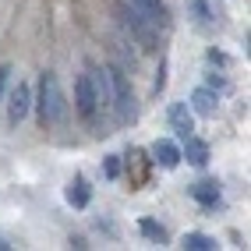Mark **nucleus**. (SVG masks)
Here are the masks:
<instances>
[{
    "mask_svg": "<svg viewBox=\"0 0 251 251\" xmlns=\"http://www.w3.org/2000/svg\"><path fill=\"white\" fill-rule=\"evenodd\" d=\"M36 110H39V124L43 127H57L64 124V92H60V81L53 71H43L39 75V96H36Z\"/></svg>",
    "mask_w": 251,
    "mask_h": 251,
    "instance_id": "1",
    "label": "nucleus"
},
{
    "mask_svg": "<svg viewBox=\"0 0 251 251\" xmlns=\"http://www.w3.org/2000/svg\"><path fill=\"white\" fill-rule=\"evenodd\" d=\"M117 18H121V25L142 43V50H156V43H159V28L149 25L131 4H117Z\"/></svg>",
    "mask_w": 251,
    "mask_h": 251,
    "instance_id": "2",
    "label": "nucleus"
},
{
    "mask_svg": "<svg viewBox=\"0 0 251 251\" xmlns=\"http://www.w3.org/2000/svg\"><path fill=\"white\" fill-rule=\"evenodd\" d=\"M110 81H113V106H117V117H121V124H131L138 117V99H135V92H131V85H127V75L121 71V68H110Z\"/></svg>",
    "mask_w": 251,
    "mask_h": 251,
    "instance_id": "3",
    "label": "nucleus"
},
{
    "mask_svg": "<svg viewBox=\"0 0 251 251\" xmlns=\"http://www.w3.org/2000/svg\"><path fill=\"white\" fill-rule=\"evenodd\" d=\"M0 103L7 106V124L18 127L28 117V110H32V89H28V81H14V85H7V92H4Z\"/></svg>",
    "mask_w": 251,
    "mask_h": 251,
    "instance_id": "4",
    "label": "nucleus"
},
{
    "mask_svg": "<svg viewBox=\"0 0 251 251\" xmlns=\"http://www.w3.org/2000/svg\"><path fill=\"white\" fill-rule=\"evenodd\" d=\"M75 106H78V113L85 117V121H92V117H96V110H99V106H96L92 81H89V71L75 78Z\"/></svg>",
    "mask_w": 251,
    "mask_h": 251,
    "instance_id": "5",
    "label": "nucleus"
},
{
    "mask_svg": "<svg viewBox=\"0 0 251 251\" xmlns=\"http://www.w3.org/2000/svg\"><path fill=\"white\" fill-rule=\"evenodd\" d=\"M127 4L135 7L149 25H156V28H166V25H170V11H166L163 0H127Z\"/></svg>",
    "mask_w": 251,
    "mask_h": 251,
    "instance_id": "6",
    "label": "nucleus"
},
{
    "mask_svg": "<svg viewBox=\"0 0 251 251\" xmlns=\"http://www.w3.org/2000/svg\"><path fill=\"white\" fill-rule=\"evenodd\" d=\"M89 81H92V92H96V106H113V81H110V68H89Z\"/></svg>",
    "mask_w": 251,
    "mask_h": 251,
    "instance_id": "7",
    "label": "nucleus"
},
{
    "mask_svg": "<svg viewBox=\"0 0 251 251\" xmlns=\"http://www.w3.org/2000/svg\"><path fill=\"white\" fill-rule=\"evenodd\" d=\"M152 163H159L163 170H177L180 166V145L174 138H156L152 142Z\"/></svg>",
    "mask_w": 251,
    "mask_h": 251,
    "instance_id": "8",
    "label": "nucleus"
},
{
    "mask_svg": "<svg viewBox=\"0 0 251 251\" xmlns=\"http://www.w3.org/2000/svg\"><path fill=\"white\" fill-rule=\"evenodd\" d=\"M166 121H170V127L177 131V138H180V142L195 131V113H191L188 103H174L170 110H166Z\"/></svg>",
    "mask_w": 251,
    "mask_h": 251,
    "instance_id": "9",
    "label": "nucleus"
},
{
    "mask_svg": "<svg viewBox=\"0 0 251 251\" xmlns=\"http://www.w3.org/2000/svg\"><path fill=\"white\" fill-rule=\"evenodd\" d=\"M188 106H191V113H198V117H216L220 96H216L212 89L202 85V89H195V92H191V103H188Z\"/></svg>",
    "mask_w": 251,
    "mask_h": 251,
    "instance_id": "10",
    "label": "nucleus"
},
{
    "mask_svg": "<svg viewBox=\"0 0 251 251\" xmlns=\"http://www.w3.org/2000/svg\"><path fill=\"white\" fill-rule=\"evenodd\" d=\"M188 195H191V198H195V202L202 205V209H220V205H223V202H220V188H216L212 180L191 184V188H188Z\"/></svg>",
    "mask_w": 251,
    "mask_h": 251,
    "instance_id": "11",
    "label": "nucleus"
},
{
    "mask_svg": "<svg viewBox=\"0 0 251 251\" xmlns=\"http://www.w3.org/2000/svg\"><path fill=\"white\" fill-rule=\"evenodd\" d=\"M64 195H68V205L71 209H85L92 202V188H89V180L81 174H75V180L68 184V191H64Z\"/></svg>",
    "mask_w": 251,
    "mask_h": 251,
    "instance_id": "12",
    "label": "nucleus"
},
{
    "mask_svg": "<svg viewBox=\"0 0 251 251\" xmlns=\"http://www.w3.org/2000/svg\"><path fill=\"white\" fill-rule=\"evenodd\" d=\"M180 159H188L191 166H205V163H209V145H205L202 138L188 135V138H184V145H180Z\"/></svg>",
    "mask_w": 251,
    "mask_h": 251,
    "instance_id": "13",
    "label": "nucleus"
},
{
    "mask_svg": "<svg viewBox=\"0 0 251 251\" xmlns=\"http://www.w3.org/2000/svg\"><path fill=\"white\" fill-rule=\"evenodd\" d=\"M184 7H188V18H191L198 28H212L216 14H212V7H209V0H184Z\"/></svg>",
    "mask_w": 251,
    "mask_h": 251,
    "instance_id": "14",
    "label": "nucleus"
},
{
    "mask_svg": "<svg viewBox=\"0 0 251 251\" xmlns=\"http://www.w3.org/2000/svg\"><path fill=\"white\" fill-rule=\"evenodd\" d=\"M180 248H188V251H216V241L209 237V233H184Z\"/></svg>",
    "mask_w": 251,
    "mask_h": 251,
    "instance_id": "15",
    "label": "nucleus"
},
{
    "mask_svg": "<svg viewBox=\"0 0 251 251\" xmlns=\"http://www.w3.org/2000/svg\"><path fill=\"white\" fill-rule=\"evenodd\" d=\"M138 230H142V233H145V237L152 241V244H166V230H163V223L149 220V216H145V220L138 223Z\"/></svg>",
    "mask_w": 251,
    "mask_h": 251,
    "instance_id": "16",
    "label": "nucleus"
},
{
    "mask_svg": "<svg viewBox=\"0 0 251 251\" xmlns=\"http://www.w3.org/2000/svg\"><path fill=\"white\" fill-rule=\"evenodd\" d=\"M103 174H106L110 180L121 177V156H106V159H103Z\"/></svg>",
    "mask_w": 251,
    "mask_h": 251,
    "instance_id": "17",
    "label": "nucleus"
},
{
    "mask_svg": "<svg viewBox=\"0 0 251 251\" xmlns=\"http://www.w3.org/2000/svg\"><path fill=\"white\" fill-rule=\"evenodd\" d=\"M166 89V60H159V71H156V81H152V92L159 96Z\"/></svg>",
    "mask_w": 251,
    "mask_h": 251,
    "instance_id": "18",
    "label": "nucleus"
},
{
    "mask_svg": "<svg viewBox=\"0 0 251 251\" xmlns=\"http://www.w3.org/2000/svg\"><path fill=\"white\" fill-rule=\"evenodd\" d=\"M205 89H212V92H220V89H226V78H223V75H216V71H212V75L205 78Z\"/></svg>",
    "mask_w": 251,
    "mask_h": 251,
    "instance_id": "19",
    "label": "nucleus"
},
{
    "mask_svg": "<svg viewBox=\"0 0 251 251\" xmlns=\"http://www.w3.org/2000/svg\"><path fill=\"white\" fill-rule=\"evenodd\" d=\"M11 68H7V64H4V68H0V99H4V92H7V85H11Z\"/></svg>",
    "mask_w": 251,
    "mask_h": 251,
    "instance_id": "20",
    "label": "nucleus"
},
{
    "mask_svg": "<svg viewBox=\"0 0 251 251\" xmlns=\"http://www.w3.org/2000/svg\"><path fill=\"white\" fill-rule=\"evenodd\" d=\"M209 64H220V68H223V64H226V57L220 53V50H209Z\"/></svg>",
    "mask_w": 251,
    "mask_h": 251,
    "instance_id": "21",
    "label": "nucleus"
},
{
    "mask_svg": "<svg viewBox=\"0 0 251 251\" xmlns=\"http://www.w3.org/2000/svg\"><path fill=\"white\" fill-rule=\"evenodd\" d=\"M11 244H7V237H4V233H0V251H7Z\"/></svg>",
    "mask_w": 251,
    "mask_h": 251,
    "instance_id": "22",
    "label": "nucleus"
}]
</instances>
